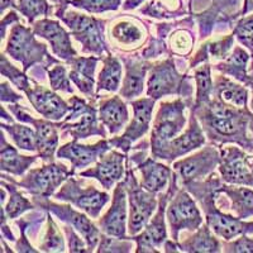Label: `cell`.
<instances>
[{"label": "cell", "instance_id": "1", "mask_svg": "<svg viewBox=\"0 0 253 253\" xmlns=\"http://www.w3.org/2000/svg\"><path fill=\"white\" fill-rule=\"evenodd\" d=\"M200 108V112H193L199 114L203 128L211 141L220 143H237L248 152H253L252 138L247 133L252 117V113L248 108L233 107L216 98Z\"/></svg>", "mask_w": 253, "mask_h": 253}, {"label": "cell", "instance_id": "2", "mask_svg": "<svg viewBox=\"0 0 253 253\" xmlns=\"http://www.w3.org/2000/svg\"><path fill=\"white\" fill-rule=\"evenodd\" d=\"M58 19L67 24L71 35L83 44V52L98 56L103 55V52H109L104 37V20L76 12H65Z\"/></svg>", "mask_w": 253, "mask_h": 253}, {"label": "cell", "instance_id": "3", "mask_svg": "<svg viewBox=\"0 0 253 253\" xmlns=\"http://www.w3.org/2000/svg\"><path fill=\"white\" fill-rule=\"evenodd\" d=\"M126 184L128 200H129V223L128 230L130 236H137L148 224L150 218L157 209L155 194L144 189L137 182L132 169L126 172Z\"/></svg>", "mask_w": 253, "mask_h": 253}, {"label": "cell", "instance_id": "4", "mask_svg": "<svg viewBox=\"0 0 253 253\" xmlns=\"http://www.w3.org/2000/svg\"><path fill=\"white\" fill-rule=\"evenodd\" d=\"M5 52L12 58L22 62L24 72L35 63L42 62L44 57L51 58L46 44L40 43L35 38L33 29L27 28L20 23L13 26L12 31L9 32Z\"/></svg>", "mask_w": 253, "mask_h": 253}, {"label": "cell", "instance_id": "5", "mask_svg": "<svg viewBox=\"0 0 253 253\" xmlns=\"http://www.w3.org/2000/svg\"><path fill=\"white\" fill-rule=\"evenodd\" d=\"M71 112L67 114L62 123L57 124L60 129L65 130V134L74 137V139H86L91 135L107 137L103 126L98 124L96 109L78 96H72L69 100Z\"/></svg>", "mask_w": 253, "mask_h": 253}, {"label": "cell", "instance_id": "6", "mask_svg": "<svg viewBox=\"0 0 253 253\" xmlns=\"http://www.w3.org/2000/svg\"><path fill=\"white\" fill-rule=\"evenodd\" d=\"M74 170L70 171L65 165L48 162V165L31 170L23 180L15 182L10 181L17 186L23 187L29 194L35 195L36 198H48L55 193V190L71 177Z\"/></svg>", "mask_w": 253, "mask_h": 253}, {"label": "cell", "instance_id": "7", "mask_svg": "<svg viewBox=\"0 0 253 253\" xmlns=\"http://www.w3.org/2000/svg\"><path fill=\"white\" fill-rule=\"evenodd\" d=\"M57 200L69 202L80 210H84L91 218H98L103 208L109 202V195L95 186L71 177L55 194Z\"/></svg>", "mask_w": 253, "mask_h": 253}, {"label": "cell", "instance_id": "8", "mask_svg": "<svg viewBox=\"0 0 253 253\" xmlns=\"http://www.w3.org/2000/svg\"><path fill=\"white\" fill-rule=\"evenodd\" d=\"M185 103L175 100L171 103L161 104L156 119L153 122L152 134H151V148L153 151L176 138L182 132L185 126Z\"/></svg>", "mask_w": 253, "mask_h": 253}, {"label": "cell", "instance_id": "9", "mask_svg": "<svg viewBox=\"0 0 253 253\" xmlns=\"http://www.w3.org/2000/svg\"><path fill=\"white\" fill-rule=\"evenodd\" d=\"M166 216L173 241H178L181 230H196L202 227L203 216L195 202L185 190H177L166 209Z\"/></svg>", "mask_w": 253, "mask_h": 253}, {"label": "cell", "instance_id": "10", "mask_svg": "<svg viewBox=\"0 0 253 253\" xmlns=\"http://www.w3.org/2000/svg\"><path fill=\"white\" fill-rule=\"evenodd\" d=\"M219 171L227 184L253 187V155H248L239 147L221 148Z\"/></svg>", "mask_w": 253, "mask_h": 253}, {"label": "cell", "instance_id": "11", "mask_svg": "<svg viewBox=\"0 0 253 253\" xmlns=\"http://www.w3.org/2000/svg\"><path fill=\"white\" fill-rule=\"evenodd\" d=\"M204 143L205 135L202 130V126L198 123L195 113L191 110L189 128L185 130V133L177 135L170 142H167L158 150L153 151L152 155L155 158H161V160H166L167 162H172L177 157H181L191 151L198 150Z\"/></svg>", "mask_w": 253, "mask_h": 253}, {"label": "cell", "instance_id": "12", "mask_svg": "<svg viewBox=\"0 0 253 253\" xmlns=\"http://www.w3.org/2000/svg\"><path fill=\"white\" fill-rule=\"evenodd\" d=\"M220 164V152L215 147L208 146L196 155L175 162L173 169L181 178L182 184L186 185L210 175Z\"/></svg>", "mask_w": 253, "mask_h": 253}, {"label": "cell", "instance_id": "13", "mask_svg": "<svg viewBox=\"0 0 253 253\" xmlns=\"http://www.w3.org/2000/svg\"><path fill=\"white\" fill-rule=\"evenodd\" d=\"M182 85L184 79L176 71L172 60H166L150 66V78L147 85V95L150 98L157 100L167 95L182 94Z\"/></svg>", "mask_w": 253, "mask_h": 253}, {"label": "cell", "instance_id": "14", "mask_svg": "<svg viewBox=\"0 0 253 253\" xmlns=\"http://www.w3.org/2000/svg\"><path fill=\"white\" fill-rule=\"evenodd\" d=\"M17 119L24 123H31L36 129V141H37V152L44 162H53V156L58 147L60 135L57 132V124H53L43 119H35L32 115L27 114L20 109L19 105H9Z\"/></svg>", "mask_w": 253, "mask_h": 253}, {"label": "cell", "instance_id": "15", "mask_svg": "<svg viewBox=\"0 0 253 253\" xmlns=\"http://www.w3.org/2000/svg\"><path fill=\"white\" fill-rule=\"evenodd\" d=\"M132 105L133 110H134L133 121L130 122L122 137L109 141L110 144H114L117 148H121L124 152H128L133 142L143 137L150 128L153 107H155V99H139V100L132 101Z\"/></svg>", "mask_w": 253, "mask_h": 253}, {"label": "cell", "instance_id": "16", "mask_svg": "<svg viewBox=\"0 0 253 253\" xmlns=\"http://www.w3.org/2000/svg\"><path fill=\"white\" fill-rule=\"evenodd\" d=\"M33 32L35 35L48 41L52 52L61 60L69 62L78 56V52L72 47L70 35L57 20L48 18L37 20L33 23Z\"/></svg>", "mask_w": 253, "mask_h": 253}, {"label": "cell", "instance_id": "17", "mask_svg": "<svg viewBox=\"0 0 253 253\" xmlns=\"http://www.w3.org/2000/svg\"><path fill=\"white\" fill-rule=\"evenodd\" d=\"M26 94L32 107L48 121H61L71 112L70 103L67 104L56 92L46 89L40 84L35 83V86L29 87Z\"/></svg>", "mask_w": 253, "mask_h": 253}, {"label": "cell", "instance_id": "18", "mask_svg": "<svg viewBox=\"0 0 253 253\" xmlns=\"http://www.w3.org/2000/svg\"><path fill=\"white\" fill-rule=\"evenodd\" d=\"M171 195V190L169 189L167 194L162 195L160 198V205L156 215L153 216L152 220L148 221L144 230L139 236H134L133 239L137 242V250L135 252H153L157 253L158 250L165 242H166L167 233H166V225H165V211L167 208V200L169 196Z\"/></svg>", "mask_w": 253, "mask_h": 253}, {"label": "cell", "instance_id": "19", "mask_svg": "<svg viewBox=\"0 0 253 253\" xmlns=\"http://www.w3.org/2000/svg\"><path fill=\"white\" fill-rule=\"evenodd\" d=\"M126 184L118 182L113 195L112 207L109 208L105 215L99 219L98 224L104 233L117 238L128 239L126 237Z\"/></svg>", "mask_w": 253, "mask_h": 253}, {"label": "cell", "instance_id": "20", "mask_svg": "<svg viewBox=\"0 0 253 253\" xmlns=\"http://www.w3.org/2000/svg\"><path fill=\"white\" fill-rule=\"evenodd\" d=\"M47 208L49 211L57 215L60 220L65 221L66 224H70L74 229L78 230L86 242L89 252L94 251V248L100 242L101 234L98 228L95 227L94 223L87 219L86 215L74 210L70 205H56L53 203L47 202Z\"/></svg>", "mask_w": 253, "mask_h": 253}, {"label": "cell", "instance_id": "21", "mask_svg": "<svg viewBox=\"0 0 253 253\" xmlns=\"http://www.w3.org/2000/svg\"><path fill=\"white\" fill-rule=\"evenodd\" d=\"M126 156L118 151H108L100 157L96 166L80 172L84 177L96 178L107 190H110L115 182H118L124 173Z\"/></svg>", "mask_w": 253, "mask_h": 253}, {"label": "cell", "instance_id": "22", "mask_svg": "<svg viewBox=\"0 0 253 253\" xmlns=\"http://www.w3.org/2000/svg\"><path fill=\"white\" fill-rule=\"evenodd\" d=\"M109 144V142L103 139L94 146H85L78 143V139H74L70 143L60 147V150L57 151V157L69 160L72 165V170L75 171L95 164L104 153L110 150Z\"/></svg>", "mask_w": 253, "mask_h": 253}, {"label": "cell", "instance_id": "23", "mask_svg": "<svg viewBox=\"0 0 253 253\" xmlns=\"http://www.w3.org/2000/svg\"><path fill=\"white\" fill-rule=\"evenodd\" d=\"M100 60L101 57H94V56H89V57H83V56L78 57L76 56L67 62L71 66L69 75L70 79L87 98L94 96V74L96 65Z\"/></svg>", "mask_w": 253, "mask_h": 253}, {"label": "cell", "instance_id": "24", "mask_svg": "<svg viewBox=\"0 0 253 253\" xmlns=\"http://www.w3.org/2000/svg\"><path fill=\"white\" fill-rule=\"evenodd\" d=\"M99 119L109 129L110 134H117L129 119L128 108L119 96L105 99L99 105Z\"/></svg>", "mask_w": 253, "mask_h": 253}, {"label": "cell", "instance_id": "25", "mask_svg": "<svg viewBox=\"0 0 253 253\" xmlns=\"http://www.w3.org/2000/svg\"><path fill=\"white\" fill-rule=\"evenodd\" d=\"M218 193H224L230 202V210L239 219L253 218V190L243 185H221Z\"/></svg>", "mask_w": 253, "mask_h": 253}, {"label": "cell", "instance_id": "26", "mask_svg": "<svg viewBox=\"0 0 253 253\" xmlns=\"http://www.w3.org/2000/svg\"><path fill=\"white\" fill-rule=\"evenodd\" d=\"M138 170L142 175L141 185L153 194L161 193L171 177L170 167L158 164L152 158H147L146 161L141 162Z\"/></svg>", "mask_w": 253, "mask_h": 253}, {"label": "cell", "instance_id": "27", "mask_svg": "<svg viewBox=\"0 0 253 253\" xmlns=\"http://www.w3.org/2000/svg\"><path fill=\"white\" fill-rule=\"evenodd\" d=\"M0 157H1L0 169H1L3 172L15 176H22L31 167V165L33 162H36L37 157H40V156L19 155L14 147L5 141V137H4L3 133L1 134V151H0Z\"/></svg>", "mask_w": 253, "mask_h": 253}, {"label": "cell", "instance_id": "28", "mask_svg": "<svg viewBox=\"0 0 253 253\" xmlns=\"http://www.w3.org/2000/svg\"><path fill=\"white\" fill-rule=\"evenodd\" d=\"M213 94H215L216 99L223 103L233 107L247 108L248 90L243 85L234 83L225 76H216Z\"/></svg>", "mask_w": 253, "mask_h": 253}, {"label": "cell", "instance_id": "29", "mask_svg": "<svg viewBox=\"0 0 253 253\" xmlns=\"http://www.w3.org/2000/svg\"><path fill=\"white\" fill-rule=\"evenodd\" d=\"M250 58L251 56L248 55L246 49L242 48L241 46H237L232 52V55L225 58L224 62H221L220 65L216 66V70L225 74V75L233 76L236 80L248 85L251 83V79H252V76L248 74Z\"/></svg>", "mask_w": 253, "mask_h": 253}, {"label": "cell", "instance_id": "30", "mask_svg": "<svg viewBox=\"0 0 253 253\" xmlns=\"http://www.w3.org/2000/svg\"><path fill=\"white\" fill-rule=\"evenodd\" d=\"M126 75L123 81V87L121 90V95L123 98L132 100L137 98L143 91L144 78H146L147 70L151 65H144L141 61H126Z\"/></svg>", "mask_w": 253, "mask_h": 253}, {"label": "cell", "instance_id": "31", "mask_svg": "<svg viewBox=\"0 0 253 253\" xmlns=\"http://www.w3.org/2000/svg\"><path fill=\"white\" fill-rule=\"evenodd\" d=\"M178 246H180V250L184 251V252L216 253L221 251V245L219 243L218 239L211 234L210 227H207V225H203L199 229H196V233L194 236L185 239Z\"/></svg>", "mask_w": 253, "mask_h": 253}, {"label": "cell", "instance_id": "32", "mask_svg": "<svg viewBox=\"0 0 253 253\" xmlns=\"http://www.w3.org/2000/svg\"><path fill=\"white\" fill-rule=\"evenodd\" d=\"M103 69L99 72L98 92L101 90L115 92L121 86L122 65L118 58L108 52V56L103 58Z\"/></svg>", "mask_w": 253, "mask_h": 253}, {"label": "cell", "instance_id": "33", "mask_svg": "<svg viewBox=\"0 0 253 253\" xmlns=\"http://www.w3.org/2000/svg\"><path fill=\"white\" fill-rule=\"evenodd\" d=\"M1 129L4 132H8L10 138L13 139L15 146L19 150L27 151V152H35L37 151V141H36V132L31 128L23 124L10 123L6 124L5 122H1Z\"/></svg>", "mask_w": 253, "mask_h": 253}, {"label": "cell", "instance_id": "34", "mask_svg": "<svg viewBox=\"0 0 253 253\" xmlns=\"http://www.w3.org/2000/svg\"><path fill=\"white\" fill-rule=\"evenodd\" d=\"M211 69L208 61L200 63V66L195 70V81L198 85V95H196V103L194 109L203 107L204 104L209 103L211 99V92L214 91L213 79L210 74Z\"/></svg>", "mask_w": 253, "mask_h": 253}, {"label": "cell", "instance_id": "35", "mask_svg": "<svg viewBox=\"0 0 253 253\" xmlns=\"http://www.w3.org/2000/svg\"><path fill=\"white\" fill-rule=\"evenodd\" d=\"M1 186L6 187L9 191V202L8 204L3 205V214L9 219L18 218L23 213L28 211V210L33 209V204L29 200H27L22 194L17 190V187L13 186L10 184H6L5 180L3 178L1 181Z\"/></svg>", "mask_w": 253, "mask_h": 253}, {"label": "cell", "instance_id": "36", "mask_svg": "<svg viewBox=\"0 0 253 253\" xmlns=\"http://www.w3.org/2000/svg\"><path fill=\"white\" fill-rule=\"evenodd\" d=\"M110 35L118 43L126 46H135L143 38V32L138 24L133 23L130 20H122L115 24L110 31Z\"/></svg>", "mask_w": 253, "mask_h": 253}, {"label": "cell", "instance_id": "37", "mask_svg": "<svg viewBox=\"0 0 253 253\" xmlns=\"http://www.w3.org/2000/svg\"><path fill=\"white\" fill-rule=\"evenodd\" d=\"M17 9L28 19L29 23H35L40 17L52 14V6L48 0H18Z\"/></svg>", "mask_w": 253, "mask_h": 253}, {"label": "cell", "instance_id": "38", "mask_svg": "<svg viewBox=\"0 0 253 253\" xmlns=\"http://www.w3.org/2000/svg\"><path fill=\"white\" fill-rule=\"evenodd\" d=\"M121 4L122 0H70V5L94 14L118 10Z\"/></svg>", "mask_w": 253, "mask_h": 253}, {"label": "cell", "instance_id": "39", "mask_svg": "<svg viewBox=\"0 0 253 253\" xmlns=\"http://www.w3.org/2000/svg\"><path fill=\"white\" fill-rule=\"evenodd\" d=\"M233 35L241 44L250 49L253 57V14H246L237 22L233 29Z\"/></svg>", "mask_w": 253, "mask_h": 253}, {"label": "cell", "instance_id": "40", "mask_svg": "<svg viewBox=\"0 0 253 253\" xmlns=\"http://www.w3.org/2000/svg\"><path fill=\"white\" fill-rule=\"evenodd\" d=\"M47 221H48L47 233L44 236L43 242L40 245V250L44 251V252H65V242L61 237L60 230L49 215Z\"/></svg>", "mask_w": 253, "mask_h": 253}, {"label": "cell", "instance_id": "41", "mask_svg": "<svg viewBox=\"0 0 253 253\" xmlns=\"http://www.w3.org/2000/svg\"><path fill=\"white\" fill-rule=\"evenodd\" d=\"M49 85L53 91H62L66 94H72L74 89L70 83V76H67L66 67L60 63H56L55 67H52L48 71Z\"/></svg>", "mask_w": 253, "mask_h": 253}, {"label": "cell", "instance_id": "42", "mask_svg": "<svg viewBox=\"0 0 253 253\" xmlns=\"http://www.w3.org/2000/svg\"><path fill=\"white\" fill-rule=\"evenodd\" d=\"M0 69H1V75L8 78L19 90L26 92L31 87V80L27 78L26 74L20 72L14 65H12V63L6 60V57L4 55H1V65H0Z\"/></svg>", "mask_w": 253, "mask_h": 253}, {"label": "cell", "instance_id": "43", "mask_svg": "<svg viewBox=\"0 0 253 253\" xmlns=\"http://www.w3.org/2000/svg\"><path fill=\"white\" fill-rule=\"evenodd\" d=\"M132 248V243L126 242V239L122 241V238H112V236L101 234L98 252H129Z\"/></svg>", "mask_w": 253, "mask_h": 253}, {"label": "cell", "instance_id": "44", "mask_svg": "<svg viewBox=\"0 0 253 253\" xmlns=\"http://www.w3.org/2000/svg\"><path fill=\"white\" fill-rule=\"evenodd\" d=\"M194 40L191 38V35L186 31H176L173 33V37H171V48L177 55L185 56L187 55L191 48H193Z\"/></svg>", "mask_w": 253, "mask_h": 253}, {"label": "cell", "instance_id": "45", "mask_svg": "<svg viewBox=\"0 0 253 253\" xmlns=\"http://www.w3.org/2000/svg\"><path fill=\"white\" fill-rule=\"evenodd\" d=\"M221 248H224V252L253 253V238L248 237L247 234H243V236H239V238L234 239L233 242L224 243Z\"/></svg>", "mask_w": 253, "mask_h": 253}, {"label": "cell", "instance_id": "46", "mask_svg": "<svg viewBox=\"0 0 253 253\" xmlns=\"http://www.w3.org/2000/svg\"><path fill=\"white\" fill-rule=\"evenodd\" d=\"M234 37H236V36L232 33V35L227 36V37L223 38V40L210 43V53H211L215 58H220V60L227 58L228 53H229V51L232 49V46H233L234 43Z\"/></svg>", "mask_w": 253, "mask_h": 253}, {"label": "cell", "instance_id": "47", "mask_svg": "<svg viewBox=\"0 0 253 253\" xmlns=\"http://www.w3.org/2000/svg\"><path fill=\"white\" fill-rule=\"evenodd\" d=\"M63 232L66 234L67 241H69V248L70 252H89L87 247H85V239H81L80 237L76 234L75 229L70 224H66L63 227Z\"/></svg>", "mask_w": 253, "mask_h": 253}, {"label": "cell", "instance_id": "48", "mask_svg": "<svg viewBox=\"0 0 253 253\" xmlns=\"http://www.w3.org/2000/svg\"><path fill=\"white\" fill-rule=\"evenodd\" d=\"M19 100H22V96L9 86V84L6 81H3L1 83V101L3 103L13 104L18 103Z\"/></svg>", "mask_w": 253, "mask_h": 253}, {"label": "cell", "instance_id": "49", "mask_svg": "<svg viewBox=\"0 0 253 253\" xmlns=\"http://www.w3.org/2000/svg\"><path fill=\"white\" fill-rule=\"evenodd\" d=\"M12 23H19V17L17 15L15 12H9L5 17L3 18V22H1V38H5L6 35V27Z\"/></svg>", "mask_w": 253, "mask_h": 253}, {"label": "cell", "instance_id": "50", "mask_svg": "<svg viewBox=\"0 0 253 253\" xmlns=\"http://www.w3.org/2000/svg\"><path fill=\"white\" fill-rule=\"evenodd\" d=\"M48 1L57 6V10H56V17L57 18H60L63 13L66 12L67 5H70V0H48Z\"/></svg>", "mask_w": 253, "mask_h": 253}, {"label": "cell", "instance_id": "51", "mask_svg": "<svg viewBox=\"0 0 253 253\" xmlns=\"http://www.w3.org/2000/svg\"><path fill=\"white\" fill-rule=\"evenodd\" d=\"M144 0H126L124 3L123 9L124 10H132V9H135L141 3H143Z\"/></svg>", "mask_w": 253, "mask_h": 253}, {"label": "cell", "instance_id": "52", "mask_svg": "<svg viewBox=\"0 0 253 253\" xmlns=\"http://www.w3.org/2000/svg\"><path fill=\"white\" fill-rule=\"evenodd\" d=\"M253 12V0H245V3H243V8H242L241 15H246L248 13Z\"/></svg>", "mask_w": 253, "mask_h": 253}, {"label": "cell", "instance_id": "53", "mask_svg": "<svg viewBox=\"0 0 253 253\" xmlns=\"http://www.w3.org/2000/svg\"><path fill=\"white\" fill-rule=\"evenodd\" d=\"M8 8H17L15 0H1V13H5Z\"/></svg>", "mask_w": 253, "mask_h": 253}, {"label": "cell", "instance_id": "54", "mask_svg": "<svg viewBox=\"0 0 253 253\" xmlns=\"http://www.w3.org/2000/svg\"><path fill=\"white\" fill-rule=\"evenodd\" d=\"M176 242V241H175ZM175 242H171V241H167L166 245H165V248H166V252H178L180 250H177V248H180V246H177L175 243Z\"/></svg>", "mask_w": 253, "mask_h": 253}, {"label": "cell", "instance_id": "55", "mask_svg": "<svg viewBox=\"0 0 253 253\" xmlns=\"http://www.w3.org/2000/svg\"><path fill=\"white\" fill-rule=\"evenodd\" d=\"M248 86H251V90H252V100H251V109L253 110V78L251 79V83L248 84Z\"/></svg>", "mask_w": 253, "mask_h": 253}, {"label": "cell", "instance_id": "56", "mask_svg": "<svg viewBox=\"0 0 253 253\" xmlns=\"http://www.w3.org/2000/svg\"><path fill=\"white\" fill-rule=\"evenodd\" d=\"M250 129L252 132V146H253V114L251 117V121H250Z\"/></svg>", "mask_w": 253, "mask_h": 253}]
</instances>
